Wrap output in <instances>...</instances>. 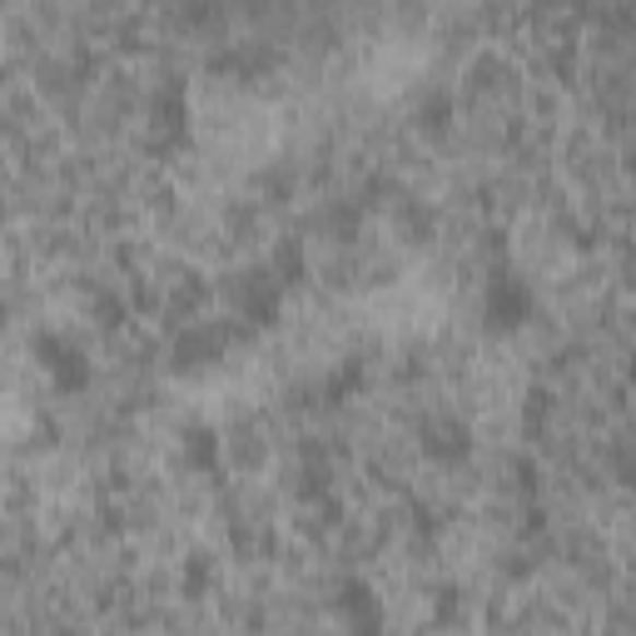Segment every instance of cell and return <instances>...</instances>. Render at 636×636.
<instances>
[{
  "mask_svg": "<svg viewBox=\"0 0 636 636\" xmlns=\"http://www.w3.org/2000/svg\"><path fill=\"white\" fill-rule=\"evenodd\" d=\"M468 428L462 423H433L428 428V452L433 458H468Z\"/></svg>",
  "mask_w": 636,
  "mask_h": 636,
  "instance_id": "cell-4",
  "label": "cell"
},
{
  "mask_svg": "<svg viewBox=\"0 0 636 636\" xmlns=\"http://www.w3.org/2000/svg\"><path fill=\"white\" fill-rule=\"evenodd\" d=\"M185 462L189 468H204V472L220 468V433L214 428H189L185 433Z\"/></svg>",
  "mask_w": 636,
  "mask_h": 636,
  "instance_id": "cell-3",
  "label": "cell"
},
{
  "mask_svg": "<svg viewBox=\"0 0 636 636\" xmlns=\"http://www.w3.org/2000/svg\"><path fill=\"white\" fill-rule=\"evenodd\" d=\"M483 308H487V323L493 329H517L527 318V308H532V298H527V288L517 284V279H493L487 284V298H483Z\"/></svg>",
  "mask_w": 636,
  "mask_h": 636,
  "instance_id": "cell-2",
  "label": "cell"
},
{
  "mask_svg": "<svg viewBox=\"0 0 636 636\" xmlns=\"http://www.w3.org/2000/svg\"><path fill=\"white\" fill-rule=\"evenodd\" d=\"M31 349H35V363L50 374V384H56L60 393H80V388L90 384V363L75 343L56 339V333H35Z\"/></svg>",
  "mask_w": 636,
  "mask_h": 636,
  "instance_id": "cell-1",
  "label": "cell"
}]
</instances>
